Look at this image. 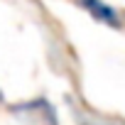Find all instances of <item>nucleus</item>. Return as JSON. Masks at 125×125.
Segmentation results:
<instances>
[{"label": "nucleus", "instance_id": "nucleus-1", "mask_svg": "<svg viewBox=\"0 0 125 125\" xmlns=\"http://www.w3.org/2000/svg\"><path fill=\"white\" fill-rule=\"evenodd\" d=\"M76 5L88 12V17H93L96 22L110 27V30H123L125 27V20H123V12L118 8H113L105 0H76Z\"/></svg>", "mask_w": 125, "mask_h": 125}]
</instances>
